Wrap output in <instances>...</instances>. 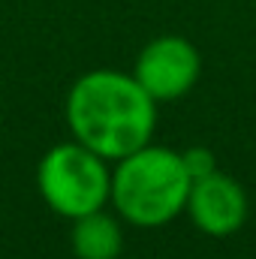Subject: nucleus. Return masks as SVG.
<instances>
[{"label": "nucleus", "mask_w": 256, "mask_h": 259, "mask_svg": "<svg viewBox=\"0 0 256 259\" xmlns=\"http://www.w3.org/2000/svg\"><path fill=\"white\" fill-rule=\"evenodd\" d=\"M66 124L75 142L103 160L118 163L151 142L157 127V100H151L133 72L91 69L69 88Z\"/></svg>", "instance_id": "1"}, {"label": "nucleus", "mask_w": 256, "mask_h": 259, "mask_svg": "<svg viewBox=\"0 0 256 259\" xmlns=\"http://www.w3.org/2000/svg\"><path fill=\"white\" fill-rule=\"evenodd\" d=\"M193 178L184 169L181 151L163 145H142L112 169V196L118 217L130 226L157 229L187 208Z\"/></svg>", "instance_id": "2"}, {"label": "nucleus", "mask_w": 256, "mask_h": 259, "mask_svg": "<svg viewBox=\"0 0 256 259\" xmlns=\"http://www.w3.org/2000/svg\"><path fill=\"white\" fill-rule=\"evenodd\" d=\"M36 187L55 214L75 220L106 208L112 196V169L109 160L72 139L42 154L36 166Z\"/></svg>", "instance_id": "3"}, {"label": "nucleus", "mask_w": 256, "mask_h": 259, "mask_svg": "<svg viewBox=\"0 0 256 259\" xmlns=\"http://www.w3.org/2000/svg\"><path fill=\"white\" fill-rule=\"evenodd\" d=\"M202 72V58L199 49L187 36L178 33H163L151 39L133 64V78L151 94L157 103H169L193 91Z\"/></svg>", "instance_id": "4"}, {"label": "nucleus", "mask_w": 256, "mask_h": 259, "mask_svg": "<svg viewBox=\"0 0 256 259\" xmlns=\"http://www.w3.org/2000/svg\"><path fill=\"white\" fill-rule=\"evenodd\" d=\"M193 226L211 238H226L235 235L244 220H247V193L244 187L226 175V172H211L190 184L187 208Z\"/></svg>", "instance_id": "5"}, {"label": "nucleus", "mask_w": 256, "mask_h": 259, "mask_svg": "<svg viewBox=\"0 0 256 259\" xmlns=\"http://www.w3.org/2000/svg\"><path fill=\"white\" fill-rule=\"evenodd\" d=\"M69 247L78 259H118L124 250V232L115 214L106 208L72 220Z\"/></svg>", "instance_id": "6"}, {"label": "nucleus", "mask_w": 256, "mask_h": 259, "mask_svg": "<svg viewBox=\"0 0 256 259\" xmlns=\"http://www.w3.org/2000/svg\"><path fill=\"white\" fill-rule=\"evenodd\" d=\"M181 160H184V169H187V175L193 181L217 172V160H214L211 148H205V145H193L187 151H181Z\"/></svg>", "instance_id": "7"}]
</instances>
